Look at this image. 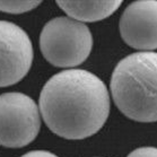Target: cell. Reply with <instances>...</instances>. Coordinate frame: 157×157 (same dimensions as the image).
Masks as SVG:
<instances>
[{
    "label": "cell",
    "mask_w": 157,
    "mask_h": 157,
    "mask_svg": "<svg viewBox=\"0 0 157 157\" xmlns=\"http://www.w3.org/2000/svg\"><path fill=\"white\" fill-rule=\"evenodd\" d=\"M40 112L57 136L85 139L105 124L110 114V96L96 75L82 69H68L45 82L40 95Z\"/></svg>",
    "instance_id": "6da1fadb"
},
{
    "label": "cell",
    "mask_w": 157,
    "mask_h": 157,
    "mask_svg": "<svg viewBox=\"0 0 157 157\" xmlns=\"http://www.w3.org/2000/svg\"><path fill=\"white\" fill-rule=\"evenodd\" d=\"M121 1H57L58 7L77 21H98L109 17L120 6Z\"/></svg>",
    "instance_id": "52a82bcc"
},
{
    "label": "cell",
    "mask_w": 157,
    "mask_h": 157,
    "mask_svg": "<svg viewBox=\"0 0 157 157\" xmlns=\"http://www.w3.org/2000/svg\"><path fill=\"white\" fill-rule=\"evenodd\" d=\"M41 5V1H0V11L8 14L27 13Z\"/></svg>",
    "instance_id": "ba28073f"
},
{
    "label": "cell",
    "mask_w": 157,
    "mask_h": 157,
    "mask_svg": "<svg viewBox=\"0 0 157 157\" xmlns=\"http://www.w3.org/2000/svg\"><path fill=\"white\" fill-rule=\"evenodd\" d=\"M40 48L48 62L59 68H72L89 57L93 36L89 29L70 17H56L44 25Z\"/></svg>",
    "instance_id": "3957f363"
},
{
    "label": "cell",
    "mask_w": 157,
    "mask_h": 157,
    "mask_svg": "<svg viewBox=\"0 0 157 157\" xmlns=\"http://www.w3.org/2000/svg\"><path fill=\"white\" fill-rule=\"evenodd\" d=\"M157 2L155 0L135 1L125 8L119 29L128 45L139 52H155L157 48Z\"/></svg>",
    "instance_id": "8992f818"
},
{
    "label": "cell",
    "mask_w": 157,
    "mask_h": 157,
    "mask_svg": "<svg viewBox=\"0 0 157 157\" xmlns=\"http://www.w3.org/2000/svg\"><path fill=\"white\" fill-rule=\"evenodd\" d=\"M156 52H137L122 59L112 74L113 101L133 121H156Z\"/></svg>",
    "instance_id": "7a4b0ae2"
},
{
    "label": "cell",
    "mask_w": 157,
    "mask_h": 157,
    "mask_svg": "<svg viewBox=\"0 0 157 157\" xmlns=\"http://www.w3.org/2000/svg\"><path fill=\"white\" fill-rule=\"evenodd\" d=\"M127 157H157V150L155 147H141L131 151Z\"/></svg>",
    "instance_id": "9c48e42d"
},
{
    "label": "cell",
    "mask_w": 157,
    "mask_h": 157,
    "mask_svg": "<svg viewBox=\"0 0 157 157\" xmlns=\"http://www.w3.org/2000/svg\"><path fill=\"white\" fill-rule=\"evenodd\" d=\"M21 157H58L53 153L47 151V150H32L23 155Z\"/></svg>",
    "instance_id": "30bf717a"
},
{
    "label": "cell",
    "mask_w": 157,
    "mask_h": 157,
    "mask_svg": "<svg viewBox=\"0 0 157 157\" xmlns=\"http://www.w3.org/2000/svg\"><path fill=\"white\" fill-rule=\"evenodd\" d=\"M41 129L40 110L29 96L18 92L0 95V145L21 148L35 139Z\"/></svg>",
    "instance_id": "277c9868"
},
{
    "label": "cell",
    "mask_w": 157,
    "mask_h": 157,
    "mask_svg": "<svg viewBox=\"0 0 157 157\" xmlns=\"http://www.w3.org/2000/svg\"><path fill=\"white\" fill-rule=\"evenodd\" d=\"M33 62V45L24 29L0 21V87L21 82Z\"/></svg>",
    "instance_id": "5b68a950"
}]
</instances>
